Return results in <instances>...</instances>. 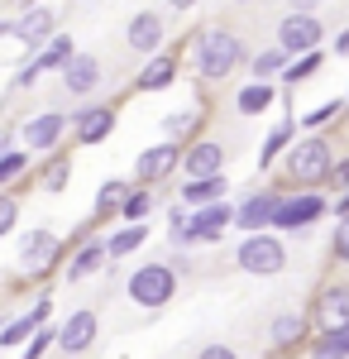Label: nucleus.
I'll return each instance as SVG.
<instances>
[{
  "label": "nucleus",
  "instance_id": "nucleus-1",
  "mask_svg": "<svg viewBox=\"0 0 349 359\" xmlns=\"http://www.w3.org/2000/svg\"><path fill=\"white\" fill-rule=\"evenodd\" d=\"M249 57H254L249 43H244L235 29H225V25H206V29L191 34V67H196V77H201L206 86L211 82H230Z\"/></svg>",
  "mask_w": 349,
  "mask_h": 359
},
{
  "label": "nucleus",
  "instance_id": "nucleus-2",
  "mask_svg": "<svg viewBox=\"0 0 349 359\" xmlns=\"http://www.w3.org/2000/svg\"><path fill=\"white\" fill-rule=\"evenodd\" d=\"M335 144L330 135H301L282 154V192H321L335 177Z\"/></svg>",
  "mask_w": 349,
  "mask_h": 359
},
{
  "label": "nucleus",
  "instance_id": "nucleus-3",
  "mask_svg": "<svg viewBox=\"0 0 349 359\" xmlns=\"http://www.w3.org/2000/svg\"><path fill=\"white\" fill-rule=\"evenodd\" d=\"M125 292H130V302L144 306V311H163V306L177 297V269L158 259V264H139L135 273L125 278Z\"/></svg>",
  "mask_w": 349,
  "mask_h": 359
},
{
  "label": "nucleus",
  "instance_id": "nucleus-4",
  "mask_svg": "<svg viewBox=\"0 0 349 359\" xmlns=\"http://www.w3.org/2000/svg\"><path fill=\"white\" fill-rule=\"evenodd\" d=\"M235 269L249 278H278L287 269V245L278 230H264V235H244L240 249H235Z\"/></svg>",
  "mask_w": 349,
  "mask_h": 359
},
{
  "label": "nucleus",
  "instance_id": "nucleus-5",
  "mask_svg": "<svg viewBox=\"0 0 349 359\" xmlns=\"http://www.w3.org/2000/svg\"><path fill=\"white\" fill-rule=\"evenodd\" d=\"M67 254H72V245L62 235H53V230H29V235H20V264L29 269L34 283H48Z\"/></svg>",
  "mask_w": 349,
  "mask_h": 359
},
{
  "label": "nucleus",
  "instance_id": "nucleus-6",
  "mask_svg": "<svg viewBox=\"0 0 349 359\" xmlns=\"http://www.w3.org/2000/svg\"><path fill=\"white\" fill-rule=\"evenodd\" d=\"M330 206H335V201L325 192H282L278 216H273V230H278V235H301V230H311L316 221H325Z\"/></svg>",
  "mask_w": 349,
  "mask_h": 359
},
{
  "label": "nucleus",
  "instance_id": "nucleus-7",
  "mask_svg": "<svg viewBox=\"0 0 349 359\" xmlns=\"http://www.w3.org/2000/svg\"><path fill=\"white\" fill-rule=\"evenodd\" d=\"M67 130H72V115L62 111H39L29 115V120H20V149H29V154H57L62 149V139H67Z\"/></svg>",
  "mask_w": 349,
  "mask_h": 359
},
{
  "label": "nucleus",
  "instance_id": "nucleus-8",
  "mask_svg": "<svg viewBox=\"0 0 349 359\" xmlns=\"http://www.w3.org/2000/svg\"><path fill=\"white\" fill-rule=\"evenodd\" d=\"M321 43H325L321 15H296V10H287V15L278 20V48L287 57H306V53H316Z\"/></svg>",
  "mask_w": 349,
  "mask_h": 359
},
{
  "label": "nucleus",
  "instance_id": "nucleus-9",
  "mask_svg": "<svg viewBox=\"0 0 349 359\" xmlns=\"http://www.w3.org/2000/svg\"><path fill=\"white\" fill-rule=\"evenodd\" d=\"M177 172H182V144H172V139L149 144V149L135 158V182L139 187H158V182L177 177Z\"/></svg>",
  "mask_w": 349,
  "mask_h": 359
},
{
  "label": "nucleus",
  "instance_id": "nucleus-10",
  "mask_svg": "<svg viewBox=\"0 0 349 359\" xmlns=\"http://www.w3.org/2000/svg\"><path fill=\"white\" fill-rule=\"evenodd\" d=\"M311 326H316V335L349 326V283L345 278H330V283L316 287V297H311Z\"/></svg>",
  "mask_w": 349,
  "mask_h": 359
},
{
  "label": "nucleus",
  "instance_id": "nucleus-11",
  "mask_svg": "<svg viewBox=\"0 0 349 359\" xmlns=\"http://www.w3.org/2000/svg\"><path fill=\"white\" fill-rule=\"evenodd\" d=\"M278 201H282V187H254L244 201H235V230L240 235H264V230H273Z\"/></svg>",
  "mask_w": 349,
  "mask_h": 359
},
{
  "label": "nucleus",
  "instance_id": "nucleus-12",
  "mask_svg": "<svg viewBox=\"0 0 349 359\" xmlns=\"http://www.w3.org/2000/svg\"><path fill=\"white\" fill-rule=\"evenodd\" d=\"M115 125H120V106L115 101H96V106H81L72 115V139L81 149H91V144H106L115 135Z\"/></svg>",
  "mask_w": 349,
  "mask_h": 359
},
{
  "label": "nucleus",
  "instance_id": "nucleus-13",
  "mask_svg": "<svg viewBox=\"0 0 349 359\" xmlns=\"http://www.w3.org/2000/svg\"><path fill=\"white\" fill-rule=\"evenodd\" d=\"M96 335H101V316H96L91 306H77V311H67V321L57 326V350L67 359H77L96 345Z\"/></svg>",
  "mask_w": 349,
  "mask_h": 359
},
{
  "label": "nucleus",
  "instance_id": "nucleus-14",
  "mask_svg": "<svg viewBox=\"0 0 349 359\" xmlns=\"http://www.w3.org/2000/svg\"><path fill=\"white\" fill-rule=\"evenodd\" d=\"M163 43H167V25H163L158 10H135L130 15V25H125V48L139 57H153L163 53Z\"/></svg>",
  "mask_w": 349,
  "mask_h": 359
},
{
  "label": "nucleus",
  "instance_id": "nucleus-15",
  "mask_svg": "<svg viewBox=\"0 0 349 359\" xmlns=\"http://www.w3.org/2000/svg\"><path fill=\"white\" fill-rule=\"evenodd\" d=\"M225 172V144L220 139H191L187 149H182V177H220Z\"/></svg>",
  "mask_w": 349,
  "mask_h": 359
},
{
  "label": "nucleus",
  "instance_id": "nucleus-16",
  "mask_svg": "<svg viewBox=\"0 0 349 359\" xmlns=\"http://www.w3.org/2000/svg\"><path fill=\"white\" fill-rule=\"evenodd\" d=\"M57 77H62V91H67V96L86 101L96 86L106 82V62H101L96 53H77L72 62H67V67H62V72H57Z\"/></svg>",
  "mask_w": 349,
  "mask_h": 359
},
{
  "label": "nucleus",
  "instance_id": "nucleus-17",
  "mask_svg": "<svg viewBox=\"0 0 349 359\" xmlns=\"http://www.w3.org/2000/svg\"><path fill=\"white\" fill-rule=\"evenodd\" d=\"M306 335H311V311H278L268 321L273 355H292L296 345H306Z\"/></svg>",
  "mask_w": 349,
  "mask_h": 359
},
{
  "label": "nucleus",
  "instance_id": "nucleus-18",
  "mask_svg": "<svg viewBox=\"0 0 349 359\" xmlns=\"http://www.w3.org/2000/svg\"><path fill=\"white\" fill-rule=\"evenodd\" d=\"M53 34H57V10L53 5H34V10H25V15L15 20V39L25 43L29 53H39Z\"/></svg>",
  "mask_w": 349,
  "mask_h": 359
},
{
  "label": "nucleus",
  "instance_id": "nucleus-19",
  "mask_svg": "<svg viewBox=\"0 0 349 359\" xmlns=\"http://www.w3.org/2000/svg\"><path fill=\"white\" fill-rule=\"evenodd\" d=\"M187 225H191V235H196V245H220L225 230H235V206H230V201L201 206V211H191Z\"/></svg>",
  "mask_w": 349,
  "mask_h": 359
},
{
  "label": "nucleus",
  "instance_id": "nucleus-20",
  "mask_svg": "<svg viewBox=\"0 0 349 359\" xmlns=\"http://www.w3.org/2000/svg\"><path fill=\"white\" fill-rule=\"evenodd\" d=\"M182 77V62H177V53H153L144 57V67H139V77L130 86H135L139 96H149V91H167V86Z\"/></svg>",
  "mask_w": 349,
  "mask_h": 359
},
{
  "label": "nucleus",
  "instance_id": "nucleus-21",
  "mask_svg": "<svg viewBox=\"0 0 349 359\" xmlns=\"http://www.w3.org/2000/svg\"><path fill=\"white\" fill-rule=\"evenodd\" d=\"M106 259H110V249L106 240H86V245H77L72 254H67V283H81V278H91V273H101L106 269Z\"/></svg>",
  "mask_w": 349,
  "mask_h": 359
},
{
  "label": "nucleus",
  "instance_id": "nucleus-22",
  "mask_svg": "<svg viewBox=\"0 0 349 359\" xmlns=\"http://www.w3.org/2000/svg\"><path fill=\"white\" fill-rule=\"evenodd\" d=\"M182 201H187L191 211H201V206H215V201H230V182H225V172L220 177H182Z\"/></svg>",
  "mask_w": 349,
  "mask_h": 359
},
{
  "label": "nucleus",
  "instance_id": "nucleus-23",
  "mask_svg": "<svg viewBox=\"0 0 349 359\" xmlns=\"http://www.w3.org/2000/svg\"><path fill=\"white\" fill-rule=\"evenodd\" d=\"M278 91H282L278 82H244L240 96H235V111H240L244 120H259V115H264L273 101H278Z\"/></svg>",
  "mask_w": 349,
  "mask_h": 359
},
{
  "label": "nucleus",
  "instance_id": "nucleus-24",
  "mask_svg": "<svg viewBox=\"0 0 349 359\" xmlns=\"http://www.w3.org/2000/svg\"><path fill=\"white\" fill-rule=\"evenodd\" d=\"M130 187H135V177H106V182L96 187V206H91V221H110V216H120V206H125Z\"/></svg>",
  "mask_w": 349,
  "mask_h": 359
},
{
  "label": "nucleus",
  "instance_id": "nucleus-25",
  "mask_svg": "<svg viewBox=\"0 0 349 359\" xmlns=\"http://www.w3.org/2000/svg\"><path fill=\"white\" fill-rule=\"evenodd\" d=\"M296 130H301L296 120H278V125L268 130V139H264V149H259V168H278V163H282V154L301 139Z\"/></svg>",
  "mask_w": 349,
  "mask_h": 359
},
{
  "label": "nucleus",
  "instance_id": "nucleus-26",
  "mask_svg": "<svg viewBox=\"0 0 349 359\" xmlns=\"http://www.w3.org/2000/svg\"><path fill=\"white\" fill-rule=\"evenodd\" d=\"M34 182H39L48 196H62V192H67V182H72V154H62V149H57V154H48V158H43V168L34 172Z\"/></svg>",
  "mask_w": 349,
  "mask_h": 359
},
{
  "label": "nucleus",
  "instance_id": "nucleus-27",
  "mask_svg": "<svg viewBox=\"0 0 349 359\" xmlns=\"http://www.w3.org/2000/svg\"><path fill=\"white\" fill-rule=\"evenodd\" d=\"M72 57H77V43H72V34H62V29H57L53 39H48V43H43V48L34 53V62H39L43 72H62V67H67Z\"/></svg>",
  "mask_w": 349,
  "mask_h": 359
},
{
  "label": "nucleus",
  "instance_id": "nucleus-28",
  "mask_svg": "<svg viewBox=\"0 0 349 359\" xmlns=\"http://www.w3.org/2000/svg\"><path fill=\"white\" fill-rule=\"evenodd\" d=\"M287 62H292V57L282 53L278 43H268V48H259V53L249 57V72H254V82H282Z\"/></svg>",
  "mask_w": 349,
  "mask_h": 359
},
{
  "label": "nucleus",
  "instance_id": "nucleus-29",
  "mask_svg": "<svg viewBox=\"0 0 349 359\" xmlns=\"http://www.w3.org/2000/svg\"><path fill=\"white\" fill-rule=\"evenodd\" d=\"M25 177H34L29 149H0V192H15Z\"/></svg>",
  "mask_w": 349,
  "mask_h": 359
},
{
  "label": "nucleus",
  "instance_id": "nucleus-30",
  "mask_svg": "<svg viewBox=\"0 0 349 359\" xmlns=\"http://www.w3.org/2000/svg\"><path fill=\"white\" fill-rule=\"evenodd\" d=\"M345 111H349V101H340V96H335V101H321L316 111H306L301 120H296V125H301L306 135H325L335 120H345Z\"/></svg>",
  "mask_w": 349,
  "mask_h": 359
},
{
  "label": "nucleus",
  "instance_id": "nucleus-31",
  "mask_svg": "<svg viewBox=\"0 0 349 359\" xmlns=\"http://www.w3.org/2000/svg\"><path fill=\"white\" fill-rule=\"evenodd\" d=\"M153 206H158V196H153V187H130V196H125V206H120V221L125 225H144L149 216H153Z\"/></svg>",
  "mask_w": 349,
  "mask_h": 359
},
{
  "label": "nucleus",
  "instance_id": "nucleus-32",
  "mask_svg": "<svg viewBox=\"0 0 349 359\" xmlns=\"http://www.w3.org/2000/svg\"><path fill=\"white\" fill-rule=\"evenodd\" d=\"M321 67H325V48H316V53H306V57H292L278 86H282V91H296L301 82H311V77H316Z\"/></svg>",
  "mask_w": 349,
  "mask_h": 359
},
{
  "label": "nucleus",
  "instance_id": "nucleus-33",
  "mask_svg": "<svg viewBox=\"0 0 349 359\" xmlns=\"http://www.w3.org/2000/svg\"><path fill=\"white\" fill-rule=\"evenodd\" d=\"M144 240H149V221L144 225H120L115 235H106V249H110V259H130L135 249H144Z\"/></svg>",
  "mask_w": 349,
  "mask_h": 359
},
{
  "label": "nucleus",
  "instance_id": "nucleus-34",
  "mask_svg": "<svg viewBox=\"0 0 349 359\" xmlns=\"http://www.w3.org/2000/svg\"><path fill=\"white\" fill-rule=\"evenodd\" d=\"M39 331H43V326H39L29 311H20V316H10V326L0 331V350H25V345H29Z\"/></svg>",
  "mask_w": 349,
  "mask_h": 359
},
{
  "label": "nucleus",
  "instance_id": "nucleus-35",
  "mask_svg": "<svg viewBox=\"0 0 349 359\" xmlns=\"http://www.w3.org/2000/svg\"><path fill=\"white\" fill-rule=\"evenodd\" d=\"M311 359H349V326L311 335Z\"/></svg>",
  "mask_w": 349,
  "mask_h": 359
},
{
  "label": "nucleus",
  "instance_id": "nucleus-36",
  "mask_svg": "<svg viewBox=\"0 0 349 359\" xmlns=\"http://www.w3.org/2000/svg\"><path fill=\"white\" fill-rule=\"evenodd\" d=\"M196 125H201L196 111H172V115H163V139H172V144L187 149L191 139H201V135H196Z\"/></svg>",
  "mask_w": 349,
  "mask_h": 359
},
{
  "label": "nucleus",
  "instance_id": "nucleus-37",
  "mask_svg": "<svg viewBox=\"0 0 349 359\" xmlns=\"http://www.w3.org/2000/svg\"><path fill=\"white\" fill-rule=\"evenodd\" d=\"M330 264L349 269V216H345V221H335V235H330Z\"/></svg>",
  "mask_w": 349,
  "mask_h": 359
},
{
  "label": "nucleus",
  "instance_id": "nucleus-38",
  "mask_svg": "<svg viewBox=\"0 0 349 359\" xmlns=\"http://www.w3.org/2000/svg\"><path fill=\"white\" fill-rule=\"evenodd\" d=\"M15 225H20V196H15V192H0V240H5V235H15Z\"/></svg>",
  "mask_w": 349,
  "mask_h": 359
},
{
  "label": "nucleus",
  "instance_id": "nucleus-39",
  "mask_svg": "<svg viewBox=\"0 0 349 359\" xmlns=\"http://www.w3.org/2000/svg\"><path fill=\"white\" fill-rule=\"evenodd\" d=\"M53 345H57V326H43V331L34 335L25 350H20V359H43L48 350H53Z\"/></svg>",
  "mask_w": 349,
  "mask_h": 359
},
{
  "label": "nucleus",
  "instance_id": "nucleus-40",
  "mask_svg": "<svg viewBox=\"0 0 349 359\" xmlns=\"http://www.w3.org/2000/svg\"><path fill=\"white\" fill-rule=\"evenodd\" d=\"M39 77H43V67H39L34 57H25V62L15 67V91H34V86H39Z\"/></svg>",
  "mask_w": 349,
  "mask_h": 359
},
{
  "label": "nucleus",
  "instance_id": "nucleus-41",
  "mask_svg": "<svg viewBox=\"0 0 349 359\" xmlns=\"http://www.w3.org/2000/svg\"><path fill=\"white\" fill-rule=\"evenodd\" d=\"M196 359H240V350H235V345H225V340H215V345H201Z\"/></svg>",
  "mask_w": 349,
  "mask_h": 359
},
{
  "label": "nucleus",
  "instance_id": "nucleus-42",
  "mask_svg": "<svg viewBox=\"0 0 349 359\" xmlns=\"http://www.w3.org/2000/svg\"><path fill=\"white\" fill-rule=\"evenodd\" d=\"M330 187H335V192H349V154L340 158V163H335V177H330Z\"/></svg>",
  "mask_w": 349,
  "mask_h": 359
},
{
  "label": "nucleus",
  "instance_id": "nucleus-43",
  "mask_svg": "<svg viewBox=\"0 0 349 359\" xmlns=\"http://www.w3.org/2000/svg\"><path fill=\"white\" fill-rule=\"evenodd\" d=\"M325 0H287V10H296V15H316Z\"/></svg>",
  "mask_w": 349,
  "mask_h": 359
},
{
  "label": "nucleus",
  "instance_id": "nucleus-44",
  "mask_svg": "<svg viewBox=\"0 0 349 359\" xmlns=\"http://www.w3.org/2000/svg\"><path fill=\"white\" fill-rule=\"evenodd\" d=\"M330 53H335V57H349V29H340V34H335V43H330Z\"/></svg>",
  "mask_w": 349,
  "mask_h": 359
},
{
  "label": "nucleus",
  "instance_id": "nucleus-45",
  "mask_svg": "<svg viewBox=\"0 0 349 359\" xmlns=\"http://www.w3.org/2000/svg\"><path fill=\"white\" fill-rule=\"evenodd\" d=\"M330 211H335V221H345V216H349V192L335 196V206H330Z\"/></svg>",
  "mask_w": 349,
  "mask_h": 359
},
{
  "label": "nucleus",
  "instance_id": "nucleus-46",
  "mask_svg": "<svg viewBox=\"0 0 349 359\" xmlns=\"http://www.w3.org/2000/svg\"><path fill=\"white\" fill-rule=\"evenodd\" d=\"M167 5H172L177 15H187V10H191V5H196V0H167Z\"/></svg>",
  "mask_w": 349,
  "mask_h": 359
},
{
  "label": "nucleus",
  "instance_id": "nucleus-47",
  "mask_svg": "<svg viewBox=\"0 0 349 359\" xmlns=\"http://www.w3.org/2000/svg\"><path fill=\"white\" fill-rule=\"evenodd\" d=\"M34 5H39V0H20V15H25V10H34Z\"/></svg>",
  "mask_w": 349,
  "mask_h": 359
},
{
  "label": "nucleus",
  "instance_id": "nucleus-48",
  "mask_svg": "<svg viewBox=\"0 0 349 359\" xmlns=\"http://www.w3.org/2000/svg\"><path fill=\"white\" fill-rule=\"evenodd\" d=\"M5 326H10V321H5V316H0V331H5Z\"/></svg>",
  "mask_w": 349,
  "mask_h": 359
},
{
  "label": "nucleus",
  "instance_id": "nucleus-49",
  "mask_svg": "<svg viewBox=\"0 0 349 359\" xmlns=\"http://www.w3.org/2000/svg\"><path fill=\"white\" fill-rule=\"evenodd\" d=\"M235 5H249V0H235Z\"/></svg>",
  "mask_w": 349,
  "mask_h": 359
},
{
  "label": "nucleus",
  "instance_id": "nucleus-50",
  "mask_svg": "<svg viewBox=\"0 0 349 359\" xmlns=\"http://www.w3.org/2000/svg\"><path fill=\"white\" fill-rule=\"evenodd\" d=\"M345 125H349V111H345Z\"/></svg>",
  "mask_w": 349,
  "mask_h": 359
},
{
  "label": "nucleus",
  "instance_id": "nucleus-51",
  "mask_svg": "<svg viewBox=\"0 0 349 359\" xmlns=\"http://www.w3.org/2000/svg\"><path fill=\"white\" fill-rule=\"evenodd\" d=\"M0 292H5V283H0Z\"/></svg>",
  "mask_w": 349,
  "mask_h": 359
},
{
  "label": "nucleus",
  "instance_id": "nucleus-52",
  "mask_svg": "<svg viewBox=\"0 0 349 359\" xmlns=\"http://www.w3.org/2000/svg\"><path fill=\"white\" fill-rule=\"evenodd\" d=\"M345 101H349V96H345Z\"/></svg>",
  "mask_w": 349,
  "mask_h": 359
}]
</instances>
